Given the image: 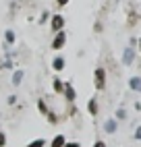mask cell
I'll return each mask as SVG.
<instances>
[{
    "instance_id": "cell-1",
    "label": "cell",
    "mask_w": 141,
    "mask_h": 147,
    "mask_svg": "<svg viewBox=\"0 0 141 147\" xmlns=\"http://www.w3.org/2000/svg\"><path fill=\"white\" fill-rule=\"evenodd\" d=\"M64 44H66V33H64V29L62 31H58V33H54V40H52V50H62L64 48Z\"/></svg>"
},
{
    "instance_id": "cell-2",
    "label": "cell",
    "mask_w": 141,
    "mask_h": 147,
    "mask_svg": "<svg viewBox=\"0 0 141 147\" xmlns=\"http://www.w3.org/2000/svg\"><path fill=\"white\" fill-rule=\"evenodd\" d=\"M50 27H52L54 33L62 31V29H64V17L62 15H52V17H50Z\"/></svg>"
},
{
    "instance_id": "cell-3",
    "label": "cell",
    "mask_w": 141,
    "mask_h": 147,
    "mask_svg": "<svg viewBox=\"0 0 141 147\" xmlns=\"http://www.w3.org/2000/svg\"><path fill=\"white\" fill-rule=\"evenodd\" d=\"M94 79H96V89H104V87H106V71H104L102 66L96 68Z\"/></svg>"
},
{
    "instance_id": "cell-4",
    "label": "cell",
    "mask_w": 141,
    "mask_h": 147,
    "mask_svg": "<svg viewBox=\"0 0 141 147\" xmlns=\"http://www.w3.org/2000/svg\"><path fill=\"white\" fill-rule=\"evenodd\" d=\"M62 93H64V97H66V102H75V97H77V93H75V87L70 85V83H64V89H62Z\"/></svg>"
},
{
    "instance_id": "cell-5",
    "label": "cell",
    "mask_w": 141,
    "mask_h": 147,
    "mask_svg": "<svg viewBox=\"0 0 141 147\" xmlns=\"http://www.w3.org/2000/svg\"><path fill=\"white\" fill-rule=\"evenodd\" d=\"M64 64H66V62H64V58H62V56H56L54 60H52V68H54L56 73H60V71H62V68H64Z\"/></svg>"
},
{
    "instance_id": "cell-6",
    "label": "cell",
    "mask_w": 141,
    "mask_h": 147,
    "mask_svg": "<svg viewBox=\"0 0 141 147\" xmlns=\"http://www.w3.org/2000/svg\"><path fill=\"white\" fill-rule=\"evenodd\" d=\"M23 77H25V73L21 71V68H17V71L13 73V85H21V81H23Z\"/></svg>"
},
{
    "instance_id": "cell-7",
    "label": "cell",
    "mask_w": 141,
    "mask_h": 147,
    "mask_svg": "<svg viewBox=\"0 0 141 147\" xmlns=\"http://www.w3.org/2000/svg\"><path fill=\"white\" fill-rule=\"evenodd\" d=\"M64 143H66L64 135H56L54 139H52V145H50V147H64Z\"/></svg>"
},
{
    "instance_id": "cell-8",
    "label": "cell",
    "mask_w": 141,
    "mask_h": 147,
    "mask_svg": "<svg viewBox=\"0 0 141 147\" xmlns=\"http://www.w3.org/2000/svg\"><path fill=\"white\" fill-rule=\"evenodd\" d=\"M133 56H135V52L131 50V48H127L125 54H123V62H125V64H131V62H133Z\"/></svg>"
},
{
    "instance_id": "cell-9",
    "label": "cell",
    "mask_w": 141,
    "mask_h": 147,
    "mask_svg": "<svg viewBox=\"0 0 141 147\" xmlns=\"http://www.w3.org/2000/svg\"><path fill=\"white\" fill-rule=\"evenodd\" d=\"M15 40H17V37H15V31H13V29H6V31H4V42L13 46Z\"/></svg>"
},
{
    "instance_id": "cell-10",
    "label": "cell",
    "mask_w": 141,
    "mask_h": 147,
    "mask_svg": "<svg viewBox=\"0 0 141 147\" xmlns=\"http://www.w3.org/2000/svg\"><path fill=\"white\" fill-rule=\"evenodd\" d=\"M104 131H106V133H114V131H116V120H112V118L106 120V122H104Z\"/></svg>"
},
{
    "instance_id": "cell-11",
    "label": "cell",
    "mask_w": 141,
    "mask_h": 147,
    "mask_svg": "<svg viewBox=\"0 0 141 147\" xmlns=\"http://www.w3.org/2000/svg\"><path fill=\"white\" fill-rule=\"evenodd\" d=\"M52 89H54V93H62V89H64V83L60 81V79H54V81H52Z\"/></svg>"
},
{
    "instance_id": "cell-12",
    "label": "cell",
    "mask_w": 141,
    "mask_h": 147,
    "mask_svg": "<svg viewBox=\"0 0 141 147\" xmlns=\"http://www.w3.org/2000/svg\"><path fill=\"white\" fill-rule=\"evenodd\" d=\"M129 85H131V89H135V91H141V79H139V77H133V79L129 81Z\"/></svg>"
},
{
    "instance_id": "cell-13",
    "label": "cell",
    "mask_w": 141,
    "mask_h": 147,
    "mask_svg": "<svg viewBox=\"0 0 141 147\" xmlns=\"http://www.w3.org/2000/svg\"><path fill=\"white\" fill-rule=\"evenodd\" d=\"M87 110H89V114H92V116H96V114H98V102H96V100H89V102H87Z\"/></svg>"
},
{
    "instance_id": "cell-14",
    "label": "cell",
    "mask_w": 141,
    "mask_h": 147,
    "mask_svg": "<svg viewBox=\"0 0 141 147\" xmlns=\"http://www.w3.org/2000/svg\"><path fill=\"white\" fill-rule=\"evenodd\" d=\"M50 17H52V15H50V11H44L42 15H39V19H37V23H39V25H44V23H48V21H50Z\"/></svg>"
},
{
    "instance_id": "cell-15",
    "label": "cell",
    "mask_w": 141,
    "mask_h": 147,
    "mask_svg": "<svg viewBox=\"0 0 141 147\" xmlns=\"http://www.w3.org/2000/svg\"><path fill=\"white\" fill-rule=\"evenodd\" d=\"M37 110H39V112H42L44 116H46V114L50 112V110H48V104H46L44 100H37Z\"/></svg>"
},
{
    "instance_id": "cell-16",
    "label": "cell",
    "mask_w": 141,
    "mask_h": 147,
    "mask_svg": "<svg viewBox=\"0 0 141 147\" xmlns=\"http://www.w3.org/2000/svg\"><path fill=\"white\" fill-rule=\"evenodd\" d=\"M44 145H48L46 143V139H35V141H31L27 147H44Z\"/></svg>"
},
{
    "instance_id": "cell-17",
    "label": "cell",
    "mask_w": 141,
    "mask_h": 147,
    "mask_svg": "<svg viewBox=\"0 0 141 147\" xmlns=\"http://www.w3.org/2000/svg\"><path fill=\"white\" fill-rule=\"evenodd\" d=\"M46 116H48V120L52 122V124H56V122H58V116H56V114H52V112H48Z\"/></svg>"
},
{
    "instance_id": "cell-18",
    "label": "cell",
    "mask_w": 141,
    "mask_h": 147,
    "mask_svg": "<svg viewBox=\"0 0 141 147\" xmlns=\"http://www.w3.org/2000/svg\"><path fill=\"white\" fill-rule=\"evenodd\" d=\"M4 145H6V135L0 131V147H4Z\"/></svg>"
},
{
    "instance_id": "cell-19",
    "label": "cell",
    "mask_w": 141,
    "mask_h": 147,
    "mask_svg": "<svg viewBox=\"0 0 141 147\" xmlns=\"http://www.w3.org/2000/svg\"><path fill=\"white\" fill-rule=\"evenodd\" d=\"M64 147H81L77 141H70V143H64Z\"/></svg>"
},
{
    "instance_id": "cell-20",
    "label": "cell",
    "mask_w": 141,
    "mask_h": 147,
    "mask_svg": "<svg viewBox=\"0 0 141 147\" xmlns=\"http://www.w3.org/2000/svg\"><path fill=\"white\" fill-rule=\"evenodd\" d=\"M56 4L62 8V6H66V4H68V0H56Z\"/></svg>"
},
{
    "instance_id": "cell-21",
    "label": "cell",
    "mask_w": 141,
    "mask_h": 147,
    "mask_svg": "<svg viewBox=\"0 0 141 147\" xmlns=\"http://www.w3.org/2000/svg\"><path fill=\"white\" fill-rule=\"evenodd\" d=\"M2 68H13V62H11V60H6V62L2 64Z\"/></svg>"
},
{
    "instance_id": "cell-22",
    "label": "cell",
    "mask_w": 141,
    "mask_h": 147,
    "mask_svg": "<svg viewBox=\"0 0 141 147\" xmlns=\"http://www.w3.org/2000/svg\"><path fill=\"white\" fill-rule=\"evenodd\" d=\"M135 139H139V141H141V126H139V129L135 131Z\"/></svg>"
},
{
    "instance_id": "cell-23",
    "label": "cell",
    "mask_w": 141,
    "mask_h": 147,
    "mask_svg": "<svg viewBox=\"0 0 141 147\" xmlns=\"http://www.w3.org/2000/svg\"><path fill=\"white\" fill-rule=\"evenodd\" d=\"M94 147H106V143H104V141H96V145H94Z\"/></svg>"
},
{
    "instance_id": "cell-24",
    "label": "cell",
    "mask_w": 141,
    "mask_h": 147,
    "mask_svg": "<svg viewBox=\"0 0 141 147\" xmlns=\"http://www.w3.org/2000/svg\"><path fill=\"white\" fill-rule=\"evenodd\" d=\"M139 48H141V40H139Z\"/></svg>"
}]
</instances>
